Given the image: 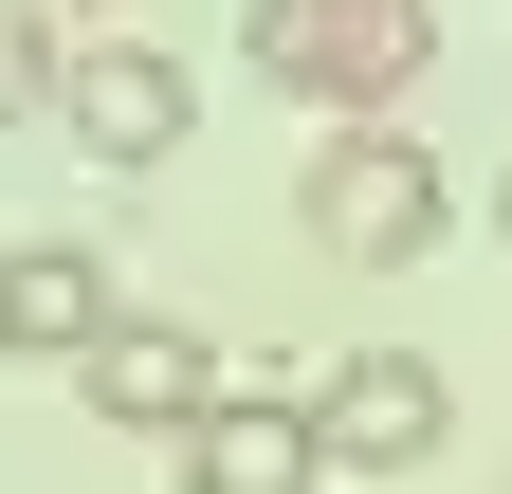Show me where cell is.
Here are the masks:
<instances>
[{"label": "cell", "mask_w": 512, "mask_h": 494, "mask_svg": "<svg viewBox=\"0 0 512 494\" xmlns=\"http://www.w3.org/2000/svg\"><path fill=\"white\" fill-rule=\"evenodd\" d=\"M238 55L348 129V110H403V92H421L439 19H421V0H238Z\"/></svg>", "instance_id": "obj_1"}, {"label": "cell", "mask_w": 512, "mask_h": 494, "mask_svg": "<svg viewBox=\"0 0 512 494\" xmlns=\"http://www.w3.org/2000/svg\"><path fill=\"white\" fill-rule=\"evenodd\" d=\"M293 220L330 238V257H366V275H403V257H421V238L458 220V202H439V147L403 129V110H348V129L311 147V183H293Z\"/></svg>", "instance_id": "obj_2"}, {"label": "cell", "mask_w": 512, "mask_h": 494, "mask_svg": "<svg viewBox=\"0 0 512 494\" xmlns=\"http://www.w3.org/2000/svg\"><path fill=\"white\" fill-rule=\"evenodd\" d=\"M311 440H330V476H421L458 440V385H439L421 348H348L330 385H311Z\"/></svg>", "instance_id": "obj_3"}, {"label": "cell", "mask_w": 512, "mask_h": 494, "mask_svg": "<svg viewBox=\"0 0 512 494\" xmlns=\"http://www.w3.org/2000/svg\"><path fill=\"white\" fill-rule=\"evenodd\" d=\"M74 385H92V421H128V440H202V421L238 403V385H220V348H202V330H165V312H110V348L74 366Z\"/></svg>", "instance_id": "obj_4"}, {"label": "cell", "mask_w": 512, "mask_h": 494, "mask_svg": "<svg viewBox=\"0 0 512 494\" xmlns=\"http://www.w3.org/2000/svg\"><path fill=\"white\" fill-rule=\"evenodd\" d=\"M74 147L92 165H183V129H202V92H183V55H147V37H74Z\"/></svg>", "instance_id": "obj_5"}, {"label": "cell", "mask_w": 512, "mask_h": 494, "mask_svg": "<svg viewBox=\"0 0 512 494\" xmlns=\"http://www.w3.org/2000/svg\"><path fill=\"white\" fill-rule=\"evenodd\" d=\"M0 348L19 366H92L110 348V257L92 238H19V257H0Z\"/></svg>", "instance_id": "obj_6"}, {"label": "cell", "mask_w": 512, "mask_h": 494, "mask_svg": "<svg viewBox=\"0 0 512 494\" xmlns=\"http://www.w3.org/2000/svg\"><path fill=\"white\" fill-rule=\"evenodd\" d=\"M330 440H311V403H220L202 440H183V494H311Z\"/></svg>", "instance_id": "obj_7"}, {"label": "cell", "mask_w": 512, "mask_h": 494, "mask_svg": "<svg viewBox=\"0 0 512 494\" xmlns=\"http://www.w3.org/2000/svg\"><path fill=\"white\" fill-rule=\"evenodd\" d=\"M74 92V37H55V0H0V129L19 110H55Z\"/></svg>", "instance_id": "obj_8"}, {"label": "cell", "mask_w": 512, "mask_h": 494, "mask_svg": "<svg viewBox=\"0 0 512 494\" xmlns=\"http://www.w3.org/2000/svg\"><path fill=\"white\" fill-rule=\"evenodd\" d=\"M494 220H512V183H494Z\"/></svg>", "instance_id": "obj_9"}]
</instances>
